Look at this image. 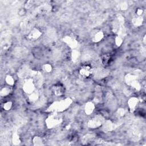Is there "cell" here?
<instances>
[{"label":"cell","instance_id":"obj_30","mask_svg":"<svg viewBox=\"0 0 146 146\" xmlns=\"http://www.w3.org/2000/svg\"><path fill=\"white\" fill-rule=\"evenodd\" d=\"M13 107V102L11 101H7L3 105V108L5 111H9Z\"/></svg>","mask_w":146,"mask_h":146},{"label":"cell","instance_id":"obj_11","mask_svg":"<svg viewBox=\"0 0 146 146\" xmlns=\"http://www.w3.org/2000/svg\"><path fill=\"white\" fill-rule=\"evenodd\" d=\"M31 69L26 66H22L17 72V75L19 78L22 79H26L30 78Z\"/></svg>","mask_w":146,"mask_h":146},{"label":"cell","instance_id":"obj_24","mask_svg":"<svg viewBox=\"0 0 146 146\" xmlns=\"http://www.w3.org/2000/svg\"><path fill=\"white\" fill-rule=\"evenodd\" d=\"M32 141L34 145L40 146V145H43L44 144L42 138L39 136H35L33 138Z\"/></svg>","mask_w":146,"mask_h":146},{"label":"cell","instance_id":"obj_18","mask_svg":"<svg viewBox=\"0 0 146 146\" xmlns=\"http://www.w3.org/2000/svg\"><path fill=\"white\" fill-rule=\"evenodd\" d=\"M27 52V50L23 47H17L15 48L14 51V55L18 57H21L26 55Z\"/></svg>","mask_w":146,"mask_h":146},{"label":"cell","instance_id":"obj_27","mask_svg":"<svg viewBox=\"0 0 146 146\" xmlns=\"http://www.w3.org/2000/svg\"><path fill=\"white\" fill-rule=\"evenodd\" d=\"M42 69L43 72H44L46 73H50L52 70V67L49 63H45L42 65Z\"/></svg>","mask_w":146,"mask_h":146},{"label":"cell","instance_id":"obj_29","mask_svg":"<svg viewBox=\"0 0 146 146\" xmlns=\"http://www.w3.org/2000/svg\"><path fill=\"white\" fill-rule=\"evenodd\" d=\"M123 40H124V38L119 35H116L115 38V44L117 47H120V46H121V44L123 43Z\"/></svg>","mask_w":146,"mask_h":146},{"label":"cell","instance_id":"obj_31","mask_svg":"<svg viewBox=\"0 0 146 146\" xmlns=\"http://www.w3.org/2000/svg\"><path fill=\"white\" fill-rule=\"evenodd\" d=\"M21 143L20 138L17 133H14L13 136V143L14 145H19Z\"/></svg>","mask_w":146,"mask_h":146},{"label":"cell","instance_id":"obj_34","mask_svg":"<svg viewBox=\"0 0 146 146\" xmlns=\"http://www.w3.org/2000/svg\"><path fill=\"white\" fill-rule=\"evenodd\" d=\"M135 13H136V15L137 16H141V15L144 13V10L141 8H137L136 10V12Z\"/></svg>","mask_w":146,"mask_h":146},{"label":"cell","instance_id":"obj_20","mask_svg":"<svg viewBox=\"0 0 146 146\" xmlns=\"http://www.w3.org/2000/svg\"><path fill=\"white\" fill-rule=\"evenodd\" d=\"M39 98V94L38 91H34L33 92L30 94L28 97L29 101L31 103H34L36 102Z\"/></svg>","mask_w":146,"mask_h":146},{"label":"cell","instance_id":"obj_22","mask_svg":"<svg viewBox=\"0 0 146 146\" xmlns=\"http://www.w3.org/2000/svg\"><path fill=\"white\" fill-rule=\"evenodd\" d=\"M111 59V57L110 54H105L101 56L100 60L103 66H107L109 64V63H110Z\"/></svg>","mask_w":146,"mask_h":146},{"label":"cell","instance_id":"obj_36","mask_svg":"<svg viewBox=\"0 0 146 146\" xmlns=\"http://www.w3.org/2000/svg\"><path fill=\"white\" fill-rule=\"evenodd\" d=\"M143 43H144V44L145 45V43H146V35H144V36H143Z\"/></svg>","mask_w":146,"mask_h":146},{"label":"cell","instance_id":"obj_13","mask_svg":"<svg viewBox=\"0 0 146 146\" xmlns=\"http://www.w3.org/2000/svg\"><path fill=\"white\" fill-rule=\"evenodd\" d=\"M102 129L104 132H108L113 131L115 128V123H113L111 120L108 119L105 120L103 124L102 125Z\"/></svg>","mask_w":146,"mask_h":146},{"label":"cell","instance_id":"obj_15","mask_svg":"<svg viewBox=\"0 0 146 146\" xmlns=\"http://www.w3.org/2000/svg\"><path fill=\"white\" fill-rule=\"evenodd\" d=\"M95 108V105L92 102H87L84 106V112L86 115H91L94 111Z\"/></svg>","mask_w":146,"mask_h":146},{"label":"cell","instance_id":"obj_6","mask_svg":"<svg viewBox=\"0 0 146 146\" xmlns=\"http://www.w3.org/2000/svg\"><path fill=\"white\" fill-rule=\"evenodd\" d=\"M22 89L23 91L28 95H30L35 91V83L34 79L32 78L25 79L22 86Z\"/></svg>","mask_w":146,"mask_h":146},{"label":"cell","instance_id":"obj_8","mask_svg":"<svg viewBox=\"0 0 146 146\" xmlns=\"http://www.w3.org/2000/svg\"><path fill=\"white\" fill-rule=\"evenodd\" d=\"M63 40L71 49L72 50L76 49L78 45V42L76 39V38L74 36L72 35H66L65 36L63 37Z\"/></svg>","mask_w":146,"mask_h":146},{"label":"cell","instance_id":"obj_28","mask_svg":"<svg viewBox=\"0 0 146 146\" xmlns=\"http://www.w3.org/2000/svg\"><path fill=\"white\" fill-rule=\"evenodd\" d=\"M115 113H116L115 115L117 118H121L125 115V111L123 108H119L116 110Z\"/></svg>","mask_w":146,"mask_h":146},{"label":"cell","instance_id":"obj_7","mask_svg":"<svg viewBox=\"0 0 146 146\" xmlns=\"http://www.w3.org/2000/svg\"><path fill=\"white\" fill-rule=\"evenodd\" d=\"M94 68L88 64H83L82 65L79 70V74L85 78H88L94 73Z\"/></svg>","mask_w":146,"mask_h":146},{"label":"cell","instance_id":"obj_2","mask_svg":"<svg viewBox=\"0 0 146 146\" xmlns=\"http://www.w3.org/2000/svg\"><path fill=\"white\" fill-rule=\"evenodd\" d=\"M125 19L124 17L121 14H117L112 23V31L120 36L123 38L126 34V29L124 25Z\"/></svg>","mask_w":146,"mask_h":146},{"label":"cell","instance_id":"obj_21","mask_svg":"<svg viewBox=\"0 0 146 146\" xmlns=\"http://www.w3.org/2000/svg\"><path fill=\"white\" fill-rule=\"evenodd\" d=\"M12 91L11 86H5L1 88L0 91V96L1 97H6L8 96Z\"/></svg>","mask_w":146,"mask_h":146},{"label":"cell","instance_id":"obj_12","mask_svg":"<svg viewBox=\"0 0 146 146\" xmlns=\"http://www.w3.org/2000/svg\"><path fill=\"white\" fill-rule=\"evenodd\" d=\"M51 9H52V6L50 4L44 3L39 6L36 9V11L38 14L45 15L50 13Z\"/></svg>","mask_w":146,"mask_h":146},{"label":"cell","instance_id":"obj_26","mask_svg":"<svg viewBox=\"0 0 146 146\" xmlns=\"http://www.w3.org/2000/svg\"><path fill=\"white\" fill-rule=\"evenodd\" d=\"M5 80L7 84L9 86H13L15 84V80L14 78L10 75H7L5 77Z\"/></svg>","mask_w":146,"mask_h":146},{"label":"cell","instance_id":"obj_14","mask_svg":"<svg viewBox=\"0 0 146 146\" xmlns=\"http://www.w3.org/2000/svg\"><path fill=\"white\" fill-rule=\"evenodd\" d=\"M52 90L54 94L57 96H61L65 92L64 86L61 83H57L54 85Z\"/></svg>","mask_w":146,"mask_h":146},{"label":"cell","instance_id":"obj_33","mask_svg":"<svg viewBox=\"0 0 146 146\" xmlns=\"http://www.w3.org/2000/svg\"><path fill=\"white\" fill-rule=\"evenodd\" d=\"M34 2L33 1H29L25 4V9H30L34 5Z\"/></svg>","mask_w":146,"mask_h":146},{"label":"cell","instance_id":"obj_4","mask_svg":"<svg viewBox=\"0 0 146 146\" xmlns=\"http://www.w3.org/2000/svg\"><path fill=\"white\" fill-rule=\"evenodd\" d=\"M62 121V116L58 112H52L45 120V124L47 128L51 129L61 124Z\"/></svg>","mask_w":146,"mask_h":146},{"label":"cell","instance_id":"obj_1","mask_svg":"<svg viewBox=\"0 0 146 146\" xmlns=\"http://www.w3.org/2000/svg\"><path fill=\"white\" fill-rule=\"evenodd\" d=\"M72 103V100L70 98H67L60 101H55L50 105L46 111L50 112H62L66 110Z\"/></svg>","mask_w":146,"mask_h":146},{"label":"cell","instance_id":"obj_5","mask_svg":"<svg viewBox=\"0 0 146 146\" xmlns=\"http://www.w3.org/2000/svg\"><path fill=\"white\" fill-rule=\"evenodd\" d=\"M105 120L106 119L103 116L100 114H97L88 120L87 126L92 129L99 128L102 127Z\"/></svg>","mask_w":146,"mask_h":146},{"label":"cell","instance_id":"obj_3","mask_svg":"<svg viewBox=\"0 0 146 146\" xmlns=\"http://www.w3.org/2000/svg\"><path fill=\"white\" fill-rule=\"evenodd\" d=\"M124 82L127 86L136 91H139L141 89L142 84L135 73H128L125 74L124 76Z\"/></svg>","mask_w":146,"mask_h":146},{"label":"cell","instance_id":"obj_23","mask_svg":"<svg viewBox=\"0 0 146 146\" xmlns=\"http://www.w3.org/2000/svg\"><path fill=\"white\" fill-rule=\"evenodd\" d=\"M108 72L106 70L103 69V68H99L97 70V71L95 73V76L98 78H103L106 76L108 75Z\"/></svg>","mask_w":146,"mask_h":146},{"label":"cell","instance_id":"obj_25","mask_svg":"<svg viewBox=\"0 0 146 146\" xmlns=\"http://www.w3.org/2000/svg\"><path fill=\"white\" fill-rule=\"evenodd\" d=\"M94 136L92 134H89V133L86 134L83 137L82 142L84 144H88V143L91 142L94 139Z\"/></svg>","mask_w":146,"mask_h":146},{"label":"cell","instance_id":"obj_9","mask_svg":"<svg viewBox=\"0 0 146 146\" xmlns=\"http://www.w3.org/2000/svg\"><path fill=\"white\" fill-rule=\"evenodd\" d=\"M42 34V31L36 27H33L31 29L27 35V38L29 40L34 41L39 39Z\"/></svg>","mask_w":146,"mask_h":146},{"label":"cell","instance_id":"obj_19","mask_svg":"<svg viewBox=\"0 0 146 146\" xmlns=\"http://www.w3.org/2000/svg\"><path fill=\"white\" fill-rule=\"evenodd\" d=\"M81 56V54L80 51L77 50V49H74L72 50L71 52V60L74 63H76L77 62L79 61Z\"/></svg>","mask_w":146,"mask_h":146},{"label":"cell","instance_id":"obj_35","mask_svg":"<svg viewBox=\"0 0 146 146\" xmlns=\"http://www.w3.org/2000/svg\"><path fill=\"white\" fill-rule=\"evenodd\" d=\"M26 13V10H25V9H22L19 10V14L21 15H24L25 13Z\"/></svg>","mask_w":146,"mask_h":146},{"label":"cell","instance_id":"obj_17","mask_svg":"<svg viewBox=\"0 0 146 146\" xmlns=\"http://www.w3.org/2000/svg\"><path fill=\"white\" fill-rule=\"evenodd\" d=\"M144 22V19L141 16L136 15L132 19V23L135 27H140L142 26Z\"/></svg>","mask_w":146,"mask_h":146},{"label":"cell","instance_id":"obj_16","mask_svg":"<svg viewBox=\"0 0 146 146\" xmlns=\"http://www.w3.org/2000/svg\"><path fill=\"white\" fill-rule=\"evenodd\" d=\"M104 34L102 31H98L95 33L91 38V40L94 43L100 42L104 38Z\"/></svg>","mask_w":146,"mask_h":146},{"label":"cell","instance_id":"obj_10","mask_svg":"<svg viewBox=\"0 0 146 146\" xmlns=\"http://www.w3.org/2000/svg\"><path fill=\"white\" fill-rule=\"evenodd\" d=\"M139 99L135 96L131 97L128 102H127V105L128 107V110L130 112H133L136 110V108L139 104Z\"/></svg>","mask_w":146,"mask_h":146},{"label":"cell","instance_id":"obj_32","mask_svg":"<svg viewBox=\"0 0 146 146\" xmlns=\"http://www.w3.org/2000/svg\"><path fill=\"white\" fill-rule=\"evenodd\" d=\"M118 9L121 10H125L128 7V3L127 2H122L117 5Z\"/></svg>","mask_w":146,"mask_h":146}]
</instances>
